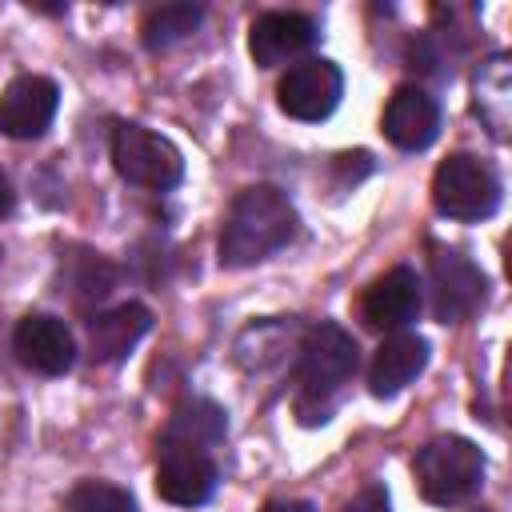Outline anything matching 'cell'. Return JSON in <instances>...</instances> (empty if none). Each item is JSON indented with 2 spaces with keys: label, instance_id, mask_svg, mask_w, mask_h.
Returning a JSON list of instances; mask_svg holds the SVG:
<instances>
[{
  "label": "cell",
  "instance_id": "obj_10",
  "mask_svg": "<svg viewBox=\"0 0 512 512\" xmlns=\"http://www.w3.org/2000/svg\"><path fill=\"white\" fill-rule=\"evenodd\" d=\"M56 108H60L56 80L24 72L0 92V132L12 140H36L48 132Z\"/></svg>",
  "mask_w": 512,
  "mask_h": 512
},
{
  "label": "cell",
  "instance_id": "obj_16",
  "mask_svg": "<svg viewBox=\"0 0 512 512\" xmlns=\"http://www.w3.org/2000/svg\"><path fill=\"white\" fill-rule=\"evenodd\" d=\"M116 264L92 248H68L60 256V292H68V300L76 308H92L104 304L116 288Z\"/></svg>",
  "mask_w": 512,
  "mask_h": 512
},
{
  "label": "cell",
  "instance_id": "obj_20",
  "mask_svg": "<svg viewBox=\"0 0 512 512\" xmlns=\"http://www.w3.org/2000/svg\"><path fill=\"white\" fill-rule=\"evenodd\" d=\"M344 512H392V500H388V492H384L380 484H368V488H360V492L344 504Z\"/></svg>",
  "mask_w": 512,
  "mask_h": 512
},
{
  "label": "cell",
  "instance_id": "obj_17",
  "mask_svg": "<svg viewBox=\"0 0 512 512\" xmlns=\"http://www.w3.org/2000/svg\"><path fill=\"white\" fill-rule=\"evenodd\" d=\"M228 436V412L212 400H184L164 432H160V444H184V448H200V452H212L220 448Z\"/></svg>",
  "mask_w": 512,
  "mask_h": 512
},
{
  "label": "cell",
  "instance_id": "obj_18",
  "mask_svg": "<svg viewBox=\"0 0 512 512\" xmlns=\"http://www.w3.org/2000/svg\"><path fill=\"white\" fill-rule=\"evenodd\" d=\"M200 20H204V8L200 4H164V8L148 12V20L140 28L144 32V48L164 52V48L180 44L184 36H192L200 28Z\"/></svg>",
  "mask_w": 512,
  "mask_h": 512
},
{
  "label": "cell",
  "instance_id": "obj_22",
  "mask_svg": "<svg viewBox=\"0 0 512 512\" xmlns=\"http://www.w3.org/2000/svg\"><path fill=\"white\" fill-rule=\"evenodd\" d=\"M12 208H16V192H12V180H8L4 168H0V220H4Z\"/></svg>",
  "mask_w": 512,
  "mask_h": 512
},
{
  "label": "cell",
  "instance_id": "obj_1",
  "mask_svg": "<svg viewBox=\"0 0 512 512\" xmlns=\"http://www.w3.org/2000/svg\"><path fill=\"white\" fill-rule=\"evenodd\" d=\"M296 208L292 200L272 188V184H252L244 192H236L224 228H220V264L224 268H252L260 260H268L272 252H280L284 244H292L296 236Z\"/></svg>",
  "mask_w": 512,
  "mask_h": 512
},
{
  "label": "cell",
  "instance_id": "obj_15",
  "mask_svg": "<svg viewBox=\"0 0 512 512\" xmlns=\"http://www.w3.org/2000/svg\"><path fill=\"white\" fill-rule=\"evenodd\" d=\"M152 328V312L144 304H116L88 316V352L96 364H120Z\"/></svg>",
  "mask_w": 512,
  "mask_h": 512
},
{
  "label": "cell",
  "instance_id": "obj_5",
  "mask_svg": "<svg viewBox=\"0 0 512 512\" xmlns=\"http://www.w3.org/2000/svg\"><path fill=\"white\" fill-rule=\"evenodd\" d=\"M112 164L128 184L148 188V192H168L184 176L180 148L144 124H116L112 128Z\"/></svg>",
  "mask_w": 512,
  "mask_h": 512
},
{
  "label": "cell",
  "instance_id": "obj_3",
  "mask_svg": "<svg viewBox=\"0 0 512 512\" xmlns=\"http://www.w3.org/2000/svg\"><path fill=\"white\" fill-rule=\"evenodd\" d=\"M420 496L436 508H456L484 484V452L464 436H432L416 452Z\"/></svg>",
  "mask_w": 512,
  "mask_h": 512
},
{
  "label": "cell",
  "instance_id": "obj_4",
  "mask_svg": "<svg viewBox=\"0 0 512 512\" xmlns=\"http://www.w3.org/2000/svg\"><path fill=\"white\" fill-rule=\"evenodd\" d=\"M432 204L440 216L476 224L500 208V176L472 152H452L432 176Z\"/></svg>",
  "mask_w": 512,
  "mask_h": 512
},
{
  "label": "cell",
  "instance_id": "obj_6",
  "mask_svg": "<svg viewBox=\"0 0 512 512\" xmlns=\"http://www.w3.org/2000/svg\"><path fill=\"white\" fill-rule=\"evenodd\" d=\"M428 292L432 316L440 324H464L488 296V276L460 248H432L428 256Z\"/></svg>",
  "mask_w": 512,
  "mask_h": 512
},
{
  "label": "cell",
  "instance_id": "obj_8",
  "mask_svg": "<svg viewBox=\"0 0 512 512\" xmlns=\"http://www.w3.org/2000/svg\"><path fill=\"white\" fill-rule=\"evenodd\" d=\"M216 480H220V468H216L212 452L184 448V444L156 448V492L168 504H180V508L208 504L216 492Z\"/></svg>",
  "mask_w": 512,
  "mask_h": 512
},
{
  "label": "cell",
  "instance_id": "obj_7",
  "mask_svg": "<svg viewBox=\"0 0 512 512\" xmlns=\"http://www.w3.org/2000/svg\"><path fill=\"white\" fill-rule=\"evenodd\" d=\"M340 96H344V72L324 56H308V60L288 64V72L276 84L280 108L292 120H304V124L328 120L336 112Z\"/></svg>",
  "mask_w": 512,
  "mask_h": 512
},
{
  "label": "cell",
  "instance_id": "obj_14",
  "mask_svg": "<svg viewBox=\"0 0 512 512\" xmlns=\"http://www.w3.org/2000/svg\"><path fill=\"white\" fill-rule=\"evenodd\" d=\"M428 340L416 336V332H392L380 340L372 364H368V392L376 400H388L396 392H404L424 368H428Z\"/></svg>",
  "mask_w": 512,
  "mask_h": 512
},
{
  "label": "cell",
  "instance_id": "obj_21",
  "mask_svg": "<svg viewBox=\"0 0 512 512\" xmlns=\"http://www.w3.org/2000/svg\"><path fill=\"white\" fill-rule=\"evenodd\" d=\"M260 512H316L308 500H272V504H264Z\"/></svg>",
  "mask_w": 512,
  "mask_h": 512
},
{
  "label": "cell",
  "instance_id": "obj_19",
  "mask_svg": "<svg viewBox=\"0 0 512 512\" xmlns=\"http://www.w3.org/2000/svg\"><path fill=\"white\" fill-rule=\"evenodd\" d=\"M68 512H140L132 492L112 480H80L68 492Z\"/></svg>",
  "mask_w": 512,
  "mask_h": 512
},
{
  "label": "cell",
  "instance_id": "obj_11",
  "mask_svg": "<svg viewBox=\"0 0 512 512\" xmlns=\"http://www.w3.org/2000/svg\"><path fill=\"white\" fill-rule=\"evenodd\" d=\"M12 348L20 364L40 376H64L76 364V336L60 316L48 312H28L12 332Z\"/></svg>",
  "mask_w": 512,
  "mask_h": 512
},
{
  "label": "cell",
  "instance_id": "obj_12",
  "mask_svg": "<svg viewBox=\"0 0 512 512\" xmlns=\"http://www.w3.org/2000/svg\"><path fill=\"white\" fill-rule=\"evenodd\" d=\"M384 136L400 148V152H424L436 136H440V104L428 88L420 84H400L388 104H384V120H380Z\"/></svg>",
  "mask_w": 512,
  "mask_h": 512
},
{
  "label": "cell",
  "instance_id": "obj_2",
  "mask_svg": "<svg viewBox=\"0 0 512 512\" xmlns=\"http://www.w3.org/2000/svg\"><path fill=\"white\" fill-rule=\"evenodd\" d=\"M356 364H360V348L340 324L320 320L304 332V340L296 348V416H300V424H324L332 416L336 396L352 380Z\"/></svg>",
  "mask_w": 512,
  "mask_h": 512
},
{
  "label": "cell",
  "instance_id": "obj_13",
  "mask_svg": "<svg viewBox=\"0 0 512 512\" xmlns=\"http://www.w3.org/2000/svg\"><path fill=\"white\" fill-rule=\"evenodd\" d=\"M316 20L304 12H264L248 28V52L260 68L296 64L316 44Z\"/></svg>",
  "mask_w": 512,
  "mask_h": 512
},
{
  "label": "cell",
  "instance_id": "obj_9",
  "mask_svg": "<svg viewBox=\"0 0 512 512\" xmlns=\"http://www.w3.org/2000/svg\"><path fill=\"white\" fill-rule=\"evenodd\" d=\"M420 304H424V284H420L416 268L396 264L364 288L360 316H364L368 328L392 336V332H408V324H416Z\"/></svg>",
  "mask_w": 512,
  "mask_h": 512
}]
</instances>
